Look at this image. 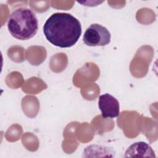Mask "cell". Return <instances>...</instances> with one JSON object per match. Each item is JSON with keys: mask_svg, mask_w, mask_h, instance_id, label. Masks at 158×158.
I'll return each mask as SVG.
<instances>
[{"mask_svg": "<svg viewBox=\"0 0 158 158\" xmlns=\"http://www.w3.org/2000/svg\"><path fill=\"white\" fill-rule=\"evenodd\" d=\"M111 35L105 27L93 23L87 28L83 35V41L88 46H104L110 42Z\"/></svg>", "mask_w": 158, "mask_h": 158, "instance_id": "3957f363", "label": "cell"}, {"mask_svg": "<svg viewBox=\"0 0 158 158\" xmlns=\"http://www.w3.org/2000/svg\"><path fill=\"white\" fill-rule=\"evenodd\" d=\"M125 157H156L154 150L148 143L136 142L130 146L125 153Z\"/></svg>", "mask_w": 158, "mask_h": 158, "instance_id": "5b68a950", "label": "cell"}, {"mask_svg": "<svg viewBox=\"0 0 158 158\" xmlns=\"http://www.w3.org/2000/svg\"><path fill=\"white\" fill-rule=\"evenodd\" d=\"M7 28L10 35L20 40L32 38L38 30V20L33 10L26 7L15 9L9 16Z\"/></svg>", "mask_w": 158, "mask_h": 158, "instance_id": "7a4b0ae2", "label": "cell"}, {"mask_svg": "<svg viewBox=\"0 0 158 158\" xmlns=\"http://www.w3.org/2000/svg\"><path fill=\"white\" fill-rule=\"evenodd\" d=\"M43 33L52 44L62 48H70L76 44L81 35L80 21L69 13L56 12L45 22Z\"/></svg>", "mask_w": 158, "mask_h": 158, "instance_id": "6da1fadb", "label": "cell"}, {"mask_svg": "<svg viewBox=\"0 0 158 158\" xmlns=\"http://www.w3.org/2000/svg\"><path fill=\"white\" fill-rule=\"evenodd\" d=\"M98 106L103 118H115L120 114V105L118 100L109 93L99 97Z\"/></svg>", "mask_w": 158, "mask_h": 158, "instance_id": "277c9868", "label": "cell"}]
</instances>
